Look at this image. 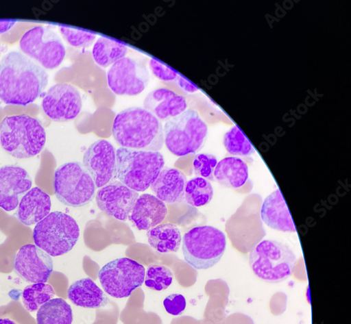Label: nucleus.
<instances>
[{
	"mask_svg": "<svg viewBox=\"0 0 351 324\" xmlns=\"http://www.w3.org/2000/svg\"><path fill=\"white\" fill-rule=\"evenodd\" d=\"M216 156L208 153L197 154L193 159V171L196 175L209 182H215L214 172L218 164Z\"/></svg>",
	"mask_w": 351,
	"mask_h": 324,
	"instance_id": "obj_33",
	"label": "nucleus"
},
{
	"mask_svg": "<svg viewBox=\"0 0 351 324\" xmlns=\"http://www.w3.org/2000/svg\"><path fill=\"white\" fill-rule=\"evenodd\" d=\"M182 243L184 260L195 270L213 268L222 258L227 245L225 234L211 225L192 228L184 234Z\"/></svg>",
	"mask_w": 351,
	"mask_h": 324,
	"instance_id": "obj_7",
	"label": "nucleus"
},
{
	"mask_svg": "<svg viewBox=\"0 0 351 324\" xmlns=\"http://www.w3.org/2000/svg\"><path fill=\"white\" fill-rule=\"evenodd\" d=\"M165 162L160 152L120 147L116 151V166L112 181L118 179L136 192L148 190L158 178Z\"/></svg>",
	"mask_w": 351,
	"mask_h": 324,
	"instance_id": "obj_4",
	"label": "nucleus"
},
{
	"mask_svg": "<svg viewBox=\"0 0 351 324\" xmlns=\"http://www.w3.org/2000/svg\"><path fill=\"white\" fill-rule=\"evenodd\" d=\"M145 268L136 261L123 258L115 259L100 270L99 279L105 292L112 298L124 299L144 282Z\"/></svg>",
	"mask_w": 351,
	"mask_h": 324,
	"instance_id": "obj_10",
	"label": "nucleus"
},
{
	"mask_svg": "<svg viewBox=\"0 0 351 324\" xmlns=\"http://www.w3.org/2000/svg\"><path fill=\"white\" fill-rule=\"evenodd\" d=\"M214 189L210 182L195 177L189 181L185 188V200L193 208H201L212 201Z\"/></svg>",
	"mask_w": 351,
	"mask_h": 324,
	"instance_id": "obj_28",
	"label": "nucleus"
},
{
	"mask_svg": "<svg viewBox=\"0 0 351 324\" xmlns=\"http://www.w3.org/2000/svg\"><path fill=\"white\" fill-rule=\"evenodd\" d=\"M15 23L14 21H0V34L8 32Z\"/></svg>",
	"mask_w": 351,
	"mask_h": 324,
	"instance_id": "obj_37",
	"label": "nucleus"
},
{
	"mask_svg": "<svg viewBox=\"0 0 351 324\" xmlns=\"http://www.w3.org/2000/svg\"><path fill=\"white\" fill-rule=\"evenodd\" d=\"M20 48L25 55L48 70L60 66L66 54L60 36L53 29L44 26L29 29L21 39Z\"/></svg>",
	"mask_w": 351,
	"mask_h": 324,
	"instance_id": "obj_11",
	"label": "nucleus"
},
{
	"mask_svg": "<svg viewBox=\"0 0 351 324\" xmlns=\"http://www.w3.org/2000/svg\"><path fill=\"white\" fill-rule=\"evenodd\" d=\"M128 47L118 41L101 37L95 42L93 55L95 62L103 68L112 66L125 58Z\"/></svg>",
	"mask_w": 351,
	"mask_h": 324,
	"instance_id": "obj_27",
	"label": "nucleus"
},
{
	"mask_svg": "<svg viewBox=\"0 0 351 324\" xmlns=\"http://www.w3.org/2000/svg\"><path fill=\"white\" fill-rule=\"evenodd\" d=\"M42 108L53 121L65 123L74 120L80 113L82 99L75 86L69 84H57L47 92Z\"/></svg>",
	"mask_w": 351,
	"mask_h": 324,
	"instance_id": "obj_13",
	"label": "nucleus"
},
{
	"mask_svg": "<svg viewBox=\"0 0 351 324\" xmlns=\"http://www.w3.org/2000/svg\"><path fill=\"white\" fill-rule=\"evenodd\" d=\"M223 142L231 155L247 158L255 153L254 146L238 126L232 127L225 134Z\"/></svg>",
	"mask_w": 351,
	"mask_h": 324,
	"instance_id": "obj_30",
	"label": "nucleus"
},
{
	"mask_svg": "<svg viewBox=\"0 0 351 324\" xmlns=\"http://www.w3.org/2000/svg\"><path fill=\"white\" fill-rule=\"evenodd\" d=\"M139 195L121 182L111 181L97 193L98 208L107 215L126 221Z\"/></svg>",
	"mask_w": 351,
	"mask_h": 324,
	"instance_id": "obj_15",
	"label": "nucleus"
},
{
	"mask_svg": "<svg viewBox=\"0 0 351 324\" xmlns=\"http://www.w3.org/2000/svg\"><path fill=\"white\" fill-rule=\"evenodd\" d=\"M49 82L44 68L19 51L0 61V99L8 105L25 106L43 94Z\"/></svg>",
	"mask_w": 351,
	"mask_h": 324,
	"instance_id": "obj_1",
	"label": "nucleus"
},
{
	"mask_svg": "<svg viewBox=\"0 0 351 324\" xmlns=\"http://www.w3.org/2000/svg\"><path fill=\"white\" fill-rule=\"evenodd\" d=\"M112 133L115 141L125 149L159 152L164 145L162 123L140 107L130 108L117 114Z\"/></svg>",
	"mask_w": 351,
	"mask_h": 324,
	"instance_id": "obj_2",
	"label": "nucleus"
},
{
	"mask_svg": "<svg viewBox=\"0 0 351 324\" xmlns=\"http://www.w3.org/2000/svg\"><path fill=\"white\" fill-rule=\"evenodd\" d=\"M30 175L22 167L7 165L0 167V208L12 212L32 188Z\"/></svg>",
	"mask_w": 351,
	"mask_h": 324,
	"instance_id": "obj_17",
	"label": "nucleus"
},
{
	"mask_svg": "<svg viewBox=\"0 0 351 324\" xmlns=\"http://www.w3.org/2000/svg\"><path fill=\"white\" fill-rule=\"evenodd\" d=\"M0 324H16L10 319H0Z\"/></svg>",
	"mask_w": 351,
	"mask_h": 324,
	"instance_id": "obj_38",
	"label": "nucleus"
},
{
	"mask_svg": "<svg viewBox=\"0 0 351 324\" xmlns=\"http://www.w3.org/2000/svg\"><path fill=\"white\" fill-rule=\"evenodd\" d=\"M56 198L62 203L78 208L90 203L96 197V185L92 176L80 162L62 164L54 175Z\"/></svg>",
	"mask_w": 351,
	"mask_h": 324,
	"instance_id": "obj_9",
	"label": "nucleus"
},
{
	"mask_svg": "<svg viewBox=\"0 0 351 324\" xmlns=\"http://www.w3.org/2000/svg\"><path fill=\"white\" fill-rule=\"evenodd\" d=\"M55 292L52 286L46 283L33 284L26 286L22 293L23 304L28 312H34L53 299Z\"/></svg>",
	"mask_w": 351,
	"mask_h": 324,
	"instance_id": "obj_29",
	"label": "nucleus"
},
{
	"mask_svg": "<svg viewBox=\"0 0 351 324\" xmlns=\"http://www.w3.org/2000/svg\"><path fill=\"white\" fill-rule=\"evenodd\" d=\"M83 166L92 176L97 188L112 180L116 166V150L106 140H99L84 153Z\"/></svg>",
	"mask_w": 351,
	"mask_h": 324,
	"instance_id": "obj_16",
	"label": "nucleus"
},
{
	"mask_svg": "<svg viewBox=\"0 0 351 324\" xmlns=\"http://www.w3.org/2000/svg\"><path fill=\"white\" fill-rule=\"evenodd\" d=\"M188 182L186 175L180 170L164 167L151 189L159 199L167 203L183 202Z\"/></svg>",
	"mask_w": 351,
	"mask_h": 324,
	"instance_id": "obj_20",
	"label": "nucleus"
},
{
	"mask_svg": "<svg viewBox=\"0 0 351 324\" xmlns=\"http://www.w3.org/2000/svg\"><path fill=\"white\" fill-rule=\"evenodd\" d=\"M149 67L157 78L165 82L175 81L179 75L177 72L156 60L154 58L151 59Z\"/></svg>",
	"mask_w": 351,
	"mask_h": 324,
	"instance_id": "obj_35",
	"label": "nucleus"
},
{
	"mask_svg": "<svg viewBox=\"0 0 351 324\" xmlns=\"http://www.w3.org/2000/svg\"><path fill=\"white\" fill-rule=\"evenodd\" d=\"M45 143V130L34 117L10 116L0 123V145L13 158H34L43 151Z\"/></svg>",
	"mask_w": 351,
	"mask_h": 324,
	"instance_id": "obj_3",
	"label": "nucleus"
},
{
	"mask_svg": "<svg viewBox=\"0 0 351 324\" xmlns=\"http://www.w3.org/2000/svg\"><path fill=\"white\" fill-rule=\"evenodd\" d=\"M172 282L173 273L164 265H151L145 275V285L153 290H165L170 286Z\"/></svg>",
	"mask_w": 351,
	"mask_h": 324,
	"instance_id": "obj_31",
	"label": "nucleus"
},
{
	"mask_svg": "<svg viewBox=\"0 0 351 324\" xmlns=\"http://www.w3.org/2000/svg\"><path fill=\"white\" fill-rule=\"evenodd\" d=\"M214 176L215 180L226 188H240L249 179V167L240 158L227 157L218 162Z\"/></svg>",
	"mask_w": 351,
	"mask_h": 324,
	"instance_id": "obj_24",
	"label": "nucleus"
},
{
	"mask_svg": "<svg viewBox=\"0 0 351 324\" xmlns=\"http://www.w3.org/2000/svg\"><path fill=\"white\" fill-rule=\"evenodd\" d=\"M0 55H1V44H0Z\"/></svg>",
	"mask_w": 351,
	"mask_h": 324,
	"instance_id": "obj_39",
	"label": "nucleus"
},
{
	"mask_svg": "<svg viewBox=\"0 0 351 324\" xmlns=\"http://www.w3.org/2000/svg\"><path fill=\"white\" fill-rule=\"evenodd\" d=\"M68 297L75 306L89 309L101 308L110 302L106 293L90 278L72 284L68 290Z\"/></svg>",
	"mask_w": 351,
	"mask_h": 324,
	"instance_id": "obj_23",
	"label": "nucleus"
},
{
	"mask_svg": "<svg viewBox=\"0 0 351 324\" xmlns=\"http://www.w3.org/2000/svg\"><path fill=\"white\" fill-rule=\"evenodd\" d=\"M107 79L111 91L116 95L134 97L148 86L150 73L142 62L125 57L110 67Z\"/></svg>",
	"mask_w": 351,
	"mask_h": 324,
	"instance_id": "obj_12",
	"label": "nucleus"
},
{
	"mask_svg": "<svg viewBox=\"0 0 351 324\" xmlns=\"http://www.w3.org/2000/svg\"><path fill=\"white\" fill-rule=\"evenodd\" d=\"M164 143L175 156L184 157L200 151L208 136V127L194 110L167 121L163 129Z\"/></svg>",
	"mask_w": 351,
	"mask_h": 324,
	"instance_id": "obj_6",
	"label": "nucleus"
},
{
	"mask_svg": "<svg viewBox=\"0 0 351 324\" xmlns=\"http://www.w3.org/2000/svg\"><path fill=\"white\" fill-rule=\"evenodd\" d=\"M64 40L71 46L76 48H88L91 47L97 35L69 27L60 25L58 27Z\"/></svg>",
	"mask_w": 351,
	"mask_h": 324,
	"instance_id": "obj_32",
	"label": "nucleus"
},
{
	"mask_svg": "<svg viewBox=\"0 0 351 324\" xmlns=\"http://www.w3.org/2000/svg\"><path fill=\"white\" fill-rule=\"evenodd\" d=\"M175 81L182 90L188 93H195L199 90L197 86L180 75H178L177 79Z\"/></svg>",
	"mask_w": 351,
	"mask_h": 324,
	"instance_id": "obj_36",
	"label": "nucleus"
},
{
	"mask_svg": "<svg viewBox=\"0 0 351 324\" xmlns=\"http://www.w3.org/2000/svg\"><path fill=\"white\" fill-rule=\"evenodd\" d=\"M80 238V227L71 216L53 212L37 224L34 230L36 245L52 257L70 252Z\"/></svg>",
	"mask_w": 351,
	"mask_h": 324,
	"instance_id": "obj_8",
	"label": "nucleus"
},
{
	"mask_svg": "<svg viewBox=\"0 0 351 324\" xmlns=\"http://www.w3.org/2000/svg\"><path fill=\"white\" fill-rule=\"evenodd\" d=\"M167 214L166 204L154 195L143 194L137 199L130 219L138 230L160 225Z\"/></svg>",
	"mask_w": 351,
	"mask_h": 324,
	"instance_id": "obj_19",
	"label": "nucleus"
},
{
	"mask_svg": "<svg viewBox=\"0 0 351 324\" xmlns=\"http://www.w3.org/2000/svg\"><path fill=\"white\" fill-rule=\"evenodd\" d=\"M163 305L167 313L173 316H179L186 310V300L182 294H171L165 299Z\"/></svg>",
	"mask_w": 351,
	"mask_h": 324,
	"instance_id": "obj_34",
	"label": "nucleus"
},
{
	"mask_svg": "<svg viewBox=\"0 0 351 324\" xmlns=\"http://www.w3.org/2000/svg\"><path fill=\"white\" fill-rule=\"evenodd\" d=\"M187 108L185 97L165 88H157L150 92L143 102V108L160 122L167 123L185 112Z\"/></svg>",
	"mask_w": 351,
	"mask_h": 324,
	"instance_id": "obj_18",
	"label": "nucleus"
},
{
	"mask_svg": "<svg viewBox=\"0 0 351 324\" xmlns=\"http://www.w3.org/2000/svg\"><path fill=\"white\" fill-rule=\"evenodd\" d=\"M261 217L271 228L282 232H296V227L279 189L269 195L262 204Z\"/></svg>",
	"mask_w": 351,
	"mask_h": 324,
	"instance_id": "obj_21",
	"label": "nucleus"
},
{
	"mask_svg": "<svg viewBox=\"0 0 351 324\" xmlns=\"http://www.w3.org/2000/svg\"><path fill=\"white\" fill-rule=\"evenodd\" d=\"M50 197L39 188L29 190L21 199L17 217L23 224L31 226L38 224L47 217L51 211Z\"/></svg>",
	"mask_w": 351,
	"mask_h": 324,
	"instance_id": "obj_22",
	"label": "nucleus"
},
{
	"mask_svg": "<svg viewBox=\"0 0 351 324\" xmlns=\"http://www.w3.org/2000/svg\"><path fill=\"white\" fill-rule=\"evenodd\" d=\"M53 270L51 257L34 245L22 247L14 258V271L23 281L46 283Z\"/></svg>",
	"mask_w": 351,
	"mask_h": 324,
	"instance_id": "obj_14",
	"label": "nucleus"
},
{
	"mask_svg": "<svg viewBox=\"0 0 351 324\" xmlns=\"http://www.w3.org/2000/svg\"><path fill=\"white\" fill-rule=\"evenodd\" d=\"M249 261L257 277L268 283L278 284L293 275L297 256L287 244L265 240L250 252Z\"/></svg>",
	"mask_w": 351,
	"mask_h": 324,
	"instance_id": "obj_5",
	"label": "nucleus"
},
{
	"mask_svg": "<svg viewBox=\"0 0 351 324\" xmlns=\"http://www.w3.org/2000/svg\"><path fill=\"white\" fill-rule=\"evenodd\" d=\"M150 246L161 253H177L182 241L178 227L172 223L160 224L148 230Z\"/></svg>",
	"mask_w": 351,
	"mask_h": 324,
	"instance_id": "obj_25",
	"label": "nucleus"
},
{
	"mask_svg": "<svg viewBox=\"0 0 351 324\" xmlns=\"http://www.w3.org/2000/svg\"><path fill=\"white\" fill-rule=\"evenodd\" d=\"M73 310L62 299H53L42 306L37 313L38 324H72Z\"/></svg>",
	"mask_w": 351,
	"mask_h": 324,
	"instance_id": "obj_26",
	"label": "nucleus"
}]
</instances>
